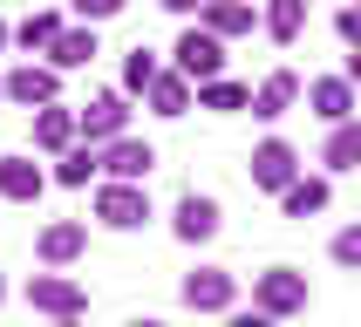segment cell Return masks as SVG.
Segmentation results:
<instances>
[{
    "label": "cell",
    "instance_id": "obj_34",
    "mask_svg": "<svg viewBox=\"0 0 361 327\" xmlns=\"http://www.w3.org/2000/svg\"><path fill=\"white\" fill-rule=\"evenodd\" d=\"M0 300H7V273H0Z\"/></svg>",
    "mask_w": 361,
    "mask_h": 327
},
{
    "label": "cell",
    "instance_id": "obj_33",
    "mask_svg": "<svg viewBox=\"0 0 361 327\" xmlns=\"http://www.w3.org/2000/svg\"><path fill=\"white\" fill-rule=\"evenodd\" d=\"M7 41H14V27H7V20H0V48H7Z\"/></svg>",
    "mask_w": 361,
    "mask_h": 327
},
{
    "label": "cell",
    "instance_id": "obj_12",
    "mask_svg": "<svg viewBox=\"0 0 361 327\" xmlns=\"http://www.w3.org/2000/svg\"><path fill=\"white\" fill-rule=\"evenodd\" d=\"M355 82L348 75H314L307 82V109H314V116L327 123V130H334V123H355Z\"/></svg>",
    "mask_w": 361,
    "mask_h": 327
},
{
    "label": "cell",
    "instance_id": "obj_16",
    "mask_svg": "<svg viewBox=\"0 0 361 327\" xmlns=\"http://www.w3.org/2000/svg\"><path fill=\"white\" fill-rule=\"evenodd\" d=\"M293 102H300V75H293V68H273V75L252 89V116H259V123H280Z\"/></svg>",
    "mask_w": 361,
    "mask_h": 327
},
{
    "label": "cell",
    "instance_id": "obj_2",
    "mask_svg": "<svg viewBox=\"0 0 361 327\" xmlns=\"http://www.w3.org/2000/svg\"><path fill=\"white\" fill-rule=\"evenodd\" d=\"M171 68H178L191 89L219 82V75H225V41H219V35H204V27H184L178 48H171Z\"/></svg>",
    "mask_w": 361,
    "mask_h": 327
},
{
    "label": "cell",
    "instance_id": "obj_7",
    "mask_svg": "<svg viewBox=\"0 0 361 327\" xmlns=\"http://www.w3.org/2000/svg\"><path fill=\"white\" fill-rule=\"evenodd\" d=\"M7 102H14V109H27V116H35V109H48V102H61V75L55 68H48V61H20V68H7Z\"/></svg>",
    "mask_w": 361,
    "mask_h": 327
},
{
    "label": "cell",
    "instance_id": "obj_21",
    "mask_svg": "<svg viewBox=\"0 0 361 327\" xmlns=\"http://www.w3.org/2000/svg\"><path fill=\"white\" fill-rule=\"evenodd\" d=\"M61 27H68V20H61L55 7H35V14H27V20L14 27V41L27 48V61H35V55H48V48L61 41Z\"/></svg>",
    "mask_w": 361,
    "mask_h": 327
},
{
    "label": "cell",
    "instance_id": "obj_25",
    "mask_svg": "<svg viewBox=\"0 0 361 327\" xmlns=\"http://www.w3.org/2000/svg\"><path fill=\"white\" fill-rule=\"evenodd\" d=\"M198 109H219V116L252 109V89H245V82H232V75H219V82H204V89H198Z\"/></svg>",
    "mask_w": 361,
    "mask_h": 327
},
{
    "label": "cell",
    "instance_id": "obj_35",
    "mask_svg": "<svg viewBox=\"0 0 361 327\" xmlns=\"http://www.w3.org/2000/svg\"><path fill=\"white\" fill-rule=\"evenodd\" d=\"M55 327H82V321H55Z\"/></svg>",
    "mask_w": 361,
    "mask_h": 327
},
{
    "label": "cell",
    "instance_id": "obj_37",
    "mask_svg": "<svg viewBox=\"0 0 361 327\" xmlns=\"http://www.w3.org/2000/svg\"><path fill=\"white\" fill-rule=\"evenodd\" d=\"M348 7H361V0H348Z\"/></svg>",
    "mask_w": 361,
    "mask_h": 327
},
{
    "label": "cell",
    "instance_id": "obj_19",
    "mask_svg": "<svg viewBox=\"0 0 361 327\" xmlns=\"http://www.w3.org/2000/svg\"><path fill=\"white\" fill-rule=\"evenodd\" d=\"M150 116H184V109H191V102H198V89H191V82L178 75V68H164L157 82H150Z\"/></svg>",
    "mask_w": 361,
    "mask_h": 327
},
{
    "label": "cell",
    "instance_id": "obj_1",
    "mask_svg": "<svg viewBox=\"0 0 361 327\" xmlns=\"http://www.w3.org/2000/svg\"><path fill=\"white\" fill-rule=\"evenodd\" d=\"M252 307L273 314V321L307 314V273H300V266H266L259 280H252Z\"/></svg>",
    "mask_w": 361,
    "mask_h": 327
},
{
    "label": "cell",
    "instance_id": "obj_27",
    "mask_svg": "<svg viewBox=\"0 0 361 327\" xmlns=\"http://www.w3.org/2000/svg\"><path fill=\"white\" fill-rule=\"evenodd\" d=\"M68 7H75V27H96V20H116L130 0H68Z\"/></svg>",
    "mask_w": 361,
    "mask_h": 327
},
{
    "label": "cell",
    "instance_id": "obj_14",
    "mask_svg": "<svg viewBox=\"0 0 361 327\" xmlns=\"http://www.w3.org/2000/svg\"><path fill=\"white\" fill-rule=\"evenodd\" d=\"M198 27H204V35H219V41H239V35L259 27V7H252V0H204Z\"/></svg>",
    "mask_w": 361,
    "mask_h": 327
},
{
    "label": "cell",
    "instance_id": "obj_6",
    "mask_svg": "<svg viewBox=\"0 0 361 327\" xmlns=\"http://www.w3.org/2000/svg\"><path fill=\"white\" fill-rule=\"evenodd\" d=\"M178 300L191 307V314H232V307H239V280H232L225 266H198V273H184Z\"/></svg>",
    "mask_w": 361,
    "mask_h": 327
},
{
    "label": "cell",
    "instance_id": "obj_18",
    "mask_svg": "<svg viewBox=\"0 0 361 327\" xmlns=\"http://www.w3.org/2000/svg\"><path fill=\"white\" fill-rule=\"evenodd\" d=\"M327 198H334V184H327V178H307V171H300V178L280 191V211H286V218H314V211H327Z\"/></svg>",
    "mask_w": 361,
    "mask_h": 327
},
{
    "label": "cell",
    "instance_id": "obj_4",
    "mask_svg": "<svg viewBox=\"0 0 361 327\" xmlns=\"http://www.w3.org/2000/svg\"><path fill=\"white\" fill-rule=\"evenodd\" d=\"M27 307L48 314V321H82L89 314V286L68 280V273H35L27 280Z\"/></svg>",
    "mask_w": 361,
    "mask_h": 327
},
{
    "label": "cell",
    "instance_id": "obj_5",
    "mask_svg": "<svg viewBox=\"0 0 361 327\" xmlns=\"http://www.w3.org/2000/svg\"><path fill=\"white\" fill-rule=\"evenodd\" d=\"M75 130H82V143L109 150L116 137H130V96H123V89H102L89 109H75Z\"/></svg>",
    "mask_w": 361,
    "mask_h": 327
},
{
    "label": "cell",
    "instance_id": "obj_36",
    "mask_svg": "<svg viewBox=\"0 0 361 327\" xmlns=\"http://www.w3.org/2000/svg\"><path fill=\"white\" fill-rule=\"evenodd\" d=\"M0 102H7V82H0Z\"/></svg>",
    "mask_w": 361,
    "mask_h": 327
},
{
    "label": "cell",
    "instance_id": "obj_24",
    "mask_svg": "<svg viewBox=\"0 0 361 327\" xmlns=\"http://www.w3.org/2000/svg\"><path fill=\"white\" fill-rule=\"evenodd\" d=\"M157 75H164V61L137 41V48L123 55V96H150V82H157Z\"/></svg>",
    "mask_w": 361,
    "mask_h": 327
},
{
    "label": "cell",
    "instance_id": "obj_11",
    "mask_svg": "<svg viewBox=\"0 0 361 327\" xmlns=\"http://www.w3.org/2000/svg\"><path fill=\"white\" fill-rule=\"evenodd\" d=\"M219 198H204V191H184L178 211H171V232H178L184 245H204V239H219Z\"/></svg>",
    "mask_w": 361,
    "mask_h": 327
},
{
    "label": "cell",
    "instance_id": "obj_17",
    "mask_svg": "<svg viewBox=\"0 0 361 327\" xmlns=\"http://www.w3.org/2000/svg\"><path fill=\"white\" fill-rule=\"evenodd\" d=\"M96 55H102V48H96V27H75V20H68V27H61V41L48 48V68H55V75H68V68H89Z\"/></svg>",
    "mask_w": 361,
    "mask_h": 327
},
{
    "label": "cell",
    "instance_id": "obj_10",
    "mask_svg": "<svg viewBox=\"0 0 361 327\" xmlns=\"http://www.w3.org/2000/svg\"><path fill=\"white\" fill-rule=\"evenodd\" d=\"M150 171H157V150H150L143 137H116L109 150H102V178L109 184H143Z\"/></svg>",
    "mask_w": 361,
    "mask_h": 327
},
{
    "label": "cell",
    "instance_id": "obj_22",
    "mask_svg": "<svg viewBox=\"0 0 361 327\" xmlns=\"http://www.w3.org/2000/svg\"><path fill=\"white\" fill-rule=\"evenodd\" d=\"M321 164H327V171H355V164H361V123H334V130H327Z\"/></svg>",
    "mask_w": 361,
    "mask_h": 327
},
{
    "label": "cell",
    "instance_id": "obj_28",
    "mask_svg": "<svg viewBox=\"0 0 361 327\" xmlns=\"http://www.w3.org/2000/svg\"><path fill=\"white\" fill-rule=\"evenodd\" d=\"M334 27H341L348 55H361V7H341V14H334Z\"/></svg>",
    "mask_w": 361,
    "mask_h": 327
},
{
    "label": "cell",
    "instance_id": "obj_32",
    "mask_svg": "<svg viewBox=\"0 0 361 327\" xmlns=\"http://www.w3.org/2000/svg\"><path fill=\"white\" fill-rule=\"evenodd\" d=\"M123 327H164V321H150V314H137V321H123Z\"/></svg>",
    "mask_w": 361,
    "mask_h": 327
},
{
    "label": "cell",
    "instance_id": "obj_30",
    "mask_svg": "<svg viewBox=\"0 0 361 327\" xmlns=\"http://www.w3.org/2000/svg\"><path fill=\"white\" fill-rule=\"evenodd\" d=\"M164 14H204V0H157Z\"/></svg>",
    "mask_w": 361,
    "mask_h": 327
},
{
    "label": "cell",
    "instance_id": "obj_8",
    "mask_svg": "<svg viewBox=\"0 0 361 327\" xmlns=\"http://www.w3.org/2000/svg\"><path fill=\"white\" fill-rule=\"evenodd\" d=\"M245 171H252V191H273V198H280L286 184L300 178V150H293L286 137H266L259 150H252V164H245Z\"/></svg>",
    "mask_w": 361,
    "mask_h": 327
},
{
    "label": "cell",
    "instance_id": "obj_9",
    "mask_svg": "<svg viewBox=\"0 0 361 327\" xmlns=\"http://www.w3.org/2000/svg\"><path fill=\"white\" fill-rule=\"evenodd\" d=\"M89 252V225L82 218H55V225H41V239H35V259L48 266V273H68V266Z\"/></svg>",
    "mask_w": 361,
    "mask_h": 327
},
{
    "label": "cell",
    "instance_id": "obj_26",
    "mask_svg": "<svg viewBox=\"0 0 361 327\" xmlns=\"http://www.w3.org/2000/svg\"><path fill=\"white\" fill-rule=\"evenodd\" d=\"M327 259H334V266H348V273H361V225H341V232H334Z\"/></svg>",
    "mask_w": 361,
    "mask_h": 327
},
{
    "label": "cell",
    "instance_id": "obj_23",
    "mask_svg": "<svg viewBox=\"0 0 361 327\" xmlns=\"http://www.w3.org/2000/svg\"><path fill=\"white\" fill-rule=\"evenodd\" d=\"M96 171H102V150H96V143H75L68 157H55V184H68V191H82Z\"/></svg>",
    "mask_w": 361,
    "mask_h": 327
},
{
    "label": "cell",
    "instance_id": "obj_29",
    "mask_svg": "<svg viewBox=\"0 0 361 327\" xmlns=\"http://www.w3.org/2000/svg\"><path fill=\"white\" fill-rule=\"evenodd\" d=\"M225 327H280V321H273V314H259V307H239Z\"/></svg>",
    "mask_w": 361,
    "mask_h": 327
},
{
    "label": "cell",
    "instance_id": "obj_31",
    "mask_svg": "<svg viewBox=\"0 0 361 327\" xmlns=\"http://www.w3.org/2000/svg\"><path fill=\"white\" fill-rule=\"evenodd\" d=\"M348 82H355V96H361V55H348Z\"/></svg>",
    "mask_w": 361,
    "mask_h": 327
},
{
    "label": "cell",
    "instance_id": "obj_3",
    "mask_svg": "<svg viewBox=\"0 0 361 327\" xmlns=\"http://www.w3.org/2000/svg\"><path fill=\"white\" fill-rule=\"evenodd\" d=\"M150 218H157V211H150V191H143V184H109V178H102L96 225H109V232H143Z\"/></svg>",
    "mask_w": 361,
    "mask_h": 327
},
{
    "label": "cell",
    "instance_id": "obj_15",
    "mask_svg": "<svg viewBox=\"0 0 361 327\" xmlns=\"http://www.w3.org/2000/svg\"><path fill=\"white\" fill-rule=\"evenodd\" d=\"M75 143H82V130H75V109H61V102L35 109V150H48V157H68Z\"/></svg>",
    "mask_w": 361,
    "mask_h": 327
},
{
    "label": "cell",
    "instance_id": "obj_20",
    "mask_svg": "<svg viewBox=\"0 0 361 327\" xmlns=\"http://www.w3.org/2000/svg\"><path fill=\"white\" fill-rule=\"evenodd\" d=\"M259 27L280 41V48H293L300 27H307V0H266V7H259Z\"/></svg>",
    "mask_w": 361,
    "mask_h": 327
},
{
    "label": "cell",
    "instance_id": "obj_13",
    "mask_svg": "<svg viewBox=\"0 0 361 327\" xmlns=\"http://www.w3.org/2000/svg\"><path fill=\"white\" fill-rule=\"evenodd\" d=\"M41 191H48V171H41L35 157H20V150H7V157H0V198L7 204H35Z\"/></svg>",
    "mask_w": 361,
    "mask_h": 327
}]
</instances>
